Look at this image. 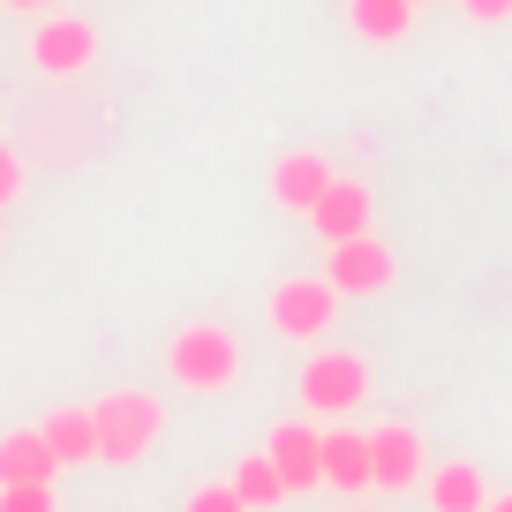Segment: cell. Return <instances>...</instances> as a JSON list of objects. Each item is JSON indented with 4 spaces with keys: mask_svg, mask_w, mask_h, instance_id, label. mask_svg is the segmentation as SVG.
Returning a JSON list of instances; mask_svg holds the SVG:
<instances>
[{
    "mask_svg": "<svg viewBox=\"0 0 512 512\" xmlns=\"http://www.w3.org/2000/svg\"><path fill=\"white\" fill-rule=\"evenodd\" d=\"M91 422H98V460L136 467V460H151V445H159L166 407L151 400V392H106V400L91 407Z\"/></svg>",
    "mask_w": 512,
    "mask_h": 512,
    "instance_id": "cell-1",
    "label": "cell"
},
{
    "mask_svg": "<svg viewBox=\"0 0 512 512\" xmlns=\"http://www.w3.org/2000/svg\"><path fill=\"white\" fill-rule=\"evenodd\" d=\"M166 369H174L181 392H226L241 377V339L226 324H181L174 347H166Z\"/></svg>",
    "mask_w": 512,
    "mask_h": 512,
    "instance_id": "cell-2",
    "label": "cell"
},
{
    "mask_svg": "<svg viewBox=\"0 0 512 512\" xmlns=\"http://www.w3.org/2000/svg\"><path fill=\"white\" fill-rule=\"evenodd\" d=\"M294 392H302L309 415L339 422V415H354V407L369 400V362H362V354H347V347H317L302 362V377H294Z\"/></svg>",
    "mask_w": 512,
    "mask_h": 512,
    "instance_id": "cell-3",
    "label": "cell"
},
{
    "mask_svg": "<svg viewBox=\"0 0 512 512\" xmlns=\"http://www.w3.org/2000/svg\"><path fill=\"white\" fill-rule=\"evenodd\" d=\"M332 317H339V287H332V279L294 272V279H279V287H272V332H279V339L317 347V339L332 332Z\"/></svg>",
    "mask_w": 512,
    "mask_h": 512,
    "instance_id": "cell-4",
    "label": "cell"
},
{
    "mask_svg": "<svg viewBox=\"0 0 512 512\" xmlns=\"http://www.w3.org/2000/svg\"><path fill=\"white\" fill-rule=\"evenodd\" d=\"M324 279L339 287V302H347V294L377 302V294H392V279H400V256L384 249L377 234H354V241H332V264H324Z\"/></svg>",
    "mask_w": 512,
    "mask_h": 512,
    "instance_id": "cell-5",
    "label": "cell"
},
{
    "mask_svg": "<svg viewBox=\"0 0 512 512\" xmlns=\"http://www.w3.org/2000/svg\"><path fill=\"white\" fill-rule=\"evenodd\" d=\"M369 467H377V490H422V475H430L422 430H415V422H384V430H369Z\"/></svg>",
    "mask_w": 512,
    "mask_h": 512,
    "instance_id": "cell-6",
    "label": "cell"
},
{
    "mask_svg": "<svg viewBox=\"0 0 512 512\" xmlns=\"http://www.w3.org/2000/svg\"><path fill=\"white\" fill-rule=\"evenodd\" d=\"M31 61H38V76H83L98 61V31L83 16H46L31 38Z\"/></svg>",
    "mask_w": 512,
    "mask_h": 512,
    "instance_id": "cell-7",
    "label": "cell"
},
{
    "mask_svg": "<svg viewBox=\"0 0 512 512\" xmlns=\"http://www.w3.org/2000/svg\"><path fill=\"white\" fill-rule=\"evenodd\" d=\"M264 452H272L287 497H294V490H317V482H324V430H317V422H279Z\"/></svg>",
    "mask_w": 512,
    "mask_h": 512,
    "instance_id": "cell-8",
    "label": "cell"
},
{
    "mask_svg": "<svg viewBox=\"0 0 512 512\" xmlns=\"http://www.w3.org/2000/svg\"><path fill=\"white\" fill-rule=\"evenodd\" d=\"M369 211H377V204H369V189L339 174L332 189L309 204V234H317V241H354V234H369Z\"/></svg>",
    "mask_w": 512,
    "mask_h": 512,
    "instance_id": "cell-9",
    "label": "cell"
},
{
    "mask_svg": "<svg viewBox=\"0 0 512 512\" xmlns=\"http://www.w3.org/2000/svg\"><path fill=\"white\" fill-rule=\"evenodd\" d=\"M332 181H339V174H332V159H324V151H287V159L272 166V196H279L287 211H302V219H309V204H317Z\"/></svg>",
    "mask_w": 512,
    "mask_h": 512,
    "instance_id": "cell-10",
    "label": "cell"
},
{
    "mask_svg": "<svg viewBox=\"0 0 512 512\" xmlns=\"http://www.w3.org/2000/svg\"><path fill=\"white\" fill-rule=\"evenodd\" d=\"M324 482L347 497L377 490V467H369V430H324Z\"/></svg>",
    "mask_w": 512,
    "mask_h": 512,
    "instance_id": "cell-11",
    "label": "cell"
},
{
    "mask_svg": "<svg viewBox=\"0 0 512 512\" xmlns=\"http://www.w3.org/2000/svg\"><path fill=\"white\" fill-rule=\"evenodd\" d=\"M422 497H430V512H482L490 505V482H482L475 460H445L422 475Z\"/></svg>",
    "mask_w": 512,
    "mask_h": 512,
    "instance_id": "cell-12",
    "label": "cell"
},
{
    "mask_svg": "<svg viewBox=\"0 0 512 512\" xmlns=\"http://www.w3.org/2000/svg\"><path fill=\"white\" fill-rule=\"evenodd\" d=\"M61 460H53L46 430H8L0 437V482H53Z\"/></svg>",
    "mask_w": 512,
    "mask_h": 512,
    "instance_id": "cell-13",
    "label": "cell"
},
{
    "mask_svg": "<svg viewBox=\"0 0 512 512\" xmlns=\"http://www.w3.org/2000/svg\"><path fill=\"white\" fill-rule=\"evenodd\" d=\"M46 445H53V460H61V467H91L98 460L91 407H53V415H46Z\"/></svg>",
    "mask_w": 512,
    "mask_h": 512,
    "instance_id": "cell-14",
    "label": "cell"
},
{
    "mask_svg": "<svg viewBox=\"0 0 512 512\" xmlns=\"http://www.w3.org/2000/svg\"><path fill=\"white\" fill-rule=\"evenodd\" d=\"M347 23L362 46H400L415 23V0H347Z\"/></svg>",
    "mask_w": 512,
    "mask_h": 512,
    "instance_id": "cell-15",
    "label": "cell"
},
{
    "mask_svg": "<svg viewBox=\"0 0 512 512\" xmlns=\"http://www.w3.org/2000/svg\"><path fill=\"white\" fill-rule=\"evenodd\" d=\"M234 490H241V505H249V512H272L279 497H287V482H279L272 452H249V460L234 467Z\"/></svg>",
    "mask_w": 512,
    "mask_h": 512,
    "instance_id": "cell-16",
    "label": "cell"
},
{
    "mask_svg": "<svg viewBox=\"0 0 512 512\" xmlns=\"http://www.w3.org/2000/svg\"><path fill=\"white\" fill-rule=\"evenodd\" d=\"M0 512H53V482H0Z\"/></svg>",
    "mask_w": 512,
    "mask_h": 512,
    "instance_id": "cell-17",
    "label": "cell"
},
{
    "mask_svg": "<svg viewBox=\"0 0 512 512\" xmlns=\"http://www.w3.org/2000/svg\"><path fill=\"white\" fill-rule=\"evenodd\" d=\"M181 512H249V505H241V490H234V482H204V490H189V497H181Z\"/></svg>",
    "mask_w": 512,
    "mask_h": 512,
    "instance_id": "cell-18",
    "label": "cell"
},
{
    "mask_svg": "<svg viewBox=\"0 0 512 512\" xmlns=\"http://www.w3.org/2000/svg\"><path fill=\"white\" fill-rule=\"evenodd\" d=\"M23 196V159H16V144H0V211Z\"/></svg>",
    "mask_w": 512,
    "mask_h": 512,
    "instance_id": "cell-19",
    "label": "cell"
},
{
    "mask_svg": "<svg viewBox=\"0 0 512 512\" xmlns=\"http://www.w3.org/2000/svg\"><path fill=\"white\" fill-rule=\"evenodd\" d=\"M460 8H467L475 23H505V16H512V0H460Z\"/></svg>",
    "mask_w": 512,
    "mask_h": 512,
    "instance_id": "cell-20",
    "label": "cell"
},
{
    "mask_svg": "<svg viewBox=\"0 0 512 512\" xmlns=\"http://www.w3.org/2000/svg\"><path fill=\"white\" fill-rule=\"evenodd\" d=\"M482 512H512V490H505V497H490V505H482Z\"/></svg>",
    "mask_w": 512,
    "mask_h": 512,
    "instance_id": "cell-21",
    "label": "cell"
},
{
    "mask_svg": "<svg viewBox=\"0 0 512 512\" xmlns=\"http://www.w3.org/2000/svg\"><path fill=\"white\" fill-rule=\"evenodd\" d=\"M8 8H53V0H8Z\"/></svg>",
    "mask_w": 512,
    "mask_h": 512,
    "instance_id": "cell-22",
    "label": "cell"
},
{
    "mask_svg": "<svg viewBox=\"0 0 512 512\" xmlns=\"http://www.w3.org/2000/svg\"><path fill=\"white\" fill-rule=\"evenodd\" d=\"M415 8H422V0H415Z\"/></svg>",
    "mask_w": 512,
    "mask_h": 512,
    "instance_id": "cell-23",
    "label": "cell"
},
{
    "mask_svg": "<svg viewBox=\"0 0 512 512\" xmlns=\"http://www.w3.org/2000/svg\"><path fill=\"white\" fill-rule=\"evenodd\" d=\"M354 512H362V505H354Z\"/></svg>",
    "mask_w": 512,
    "mask_h": 512,
    "instance_id": "cell-24",
    "label": "cell"
}]
</instances>
